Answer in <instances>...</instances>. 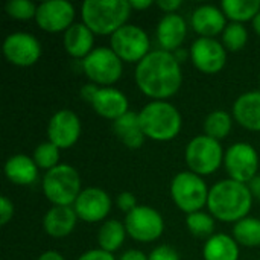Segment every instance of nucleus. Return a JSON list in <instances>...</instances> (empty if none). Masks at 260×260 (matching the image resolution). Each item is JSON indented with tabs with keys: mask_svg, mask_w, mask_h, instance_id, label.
Wrapping results in <instances>:
<instances>
[{
	"mask_svg": "<svg viewBox=\"0 0 260 260\" xmlns=\"http://www.w3.org/2000/svg\"><path fill=\"white\" fill-rule=\"evenodd\" d=\"M131 14L128 0H87L81 6L82 23L98 35H113Z\"/></svg>",
	"mask_w": 260,
	"mask_h": 260,
	"instance_id": "7ed1b4c3",
	"label": "nucleus"
},
{
	"mask_svg": "<svg viewBox=\"0 0 260 260\" xmlns=\"http://www.w3.org/2000/svg\"><path fill=\"white\" fill-rule=\"evenodd\" d=\"M43 192L53 206H72L81 190L78 171L70 165H58L46 172L43 178Z\"/></svg>",
	"mask_w": 260,
	"mask_h": 260,
	"instance_id": "39448f33",
	"label": "nucleus"
},
{
	"mask_svg": "<svg viewBox=\"0 0 260 260\" xmlns=\"http://www.w3.org/2000/svg\"><path fill=\"white\" fill-rule=\"evenodd\" d=\"M37 168L38 166L34 161V158L24 154H17L8 158L5 165V175L11 183L17 186H27L37 180L38 177Z\"/></svg>",
	"mask_w": 260,
	"mask_h": 260,
	"instance_id": "b1692460",
	"label": "nucleus"
},
{
	"mask_svg": "<svg viewBox=\"0 0 260 260\" xmlns=\"http://www.w3.org/2000/svg\"><path fill=\"white\" fill-rule=\"evenodd\" d=\"M233 239L244 247H260V221L244 218L233 227Z\"/></svg>",
	"mask_w": 260,
	"mask_h": 260,
	"instance_id": "cd10ccee",
	"label": "nucleus"
},
{
	"mask_svg": "<svg viewBox=\"0 0 260 260\" xmlns=\"http://www.w3.org/2000/svg\"><path fill=\"white\" fill-rule=\"evenodd\" d=\"M91 107L99 116L105 119L117 120L119 117L128 113V99L122 91L116 88L102 87L98 88L91 101Z\"/></svg>",
	"mask_w": 260,
	"mask_h": 260,
	"instance_id": "f3484780",
	"label": "nucleus"
},
{
	"mask_svg": "<svg viewBox=\"0 0 260 260\" xmlns=\"http://www.w3.org/2000/svg\"><path fill=\"white\" fill-rule=\"evenodd\" d=\"M125 235H126L125 224H122L116 219H108L99 229L98 244H99L101 250L113 253L122 247V244L125 241Z\"/></svg>",
	"mask_w": 260,
	"mask_h": 260,
	"instance_id": "a878e982",
	"label": "nucleus"
},
{
	"mask_svg": "<svg viewBox=\"0 0 260 260\" xmlns=\"http://www.w3.org/2000/svg\"><path fill=\"white\" fill-rule=\"evenodd\" d=\"M75 6L67 0H49L38 5L37 24L46 32L67 30L73 24Z\"/></svg>",
	"mask_w": 260,
	"mask_h": 260,
	"instance_id": "4468645a",
	"label": "nucleus"
},
{
	"mask_svg": "<svg viewBox=\"0 0 260 260\" xmlns=\"http://www.w3.org/2000/svg\"><path fill=\"white\" fill-rule=\"evenodd\" d=\"M96 91H98V87H96L94 84H87V85H84V87L81 88V98H82L84 101H87V102L91 104V101H93Z\"/></svg>",
	"mask_w": 260,
	"mask_h": 260,
	"instance_id": "58836bf2",
	"label": "nucleus"
},
{
	"mask_svg": "<svg viewBox=\"0 0 260 260\" xmlns=\"http://www.w3.org/2000/svg\"><path fill=\"white\" fill-rule=\"evenodd\" d=\"M253 29H254V32L260 37V12L253 18Z\"/></svg>",
	"mask_w": 260,
	"mask_h": 260,
	"instance_id": "c03bdc74",
	"label": "nucleus"
},
{
	"mask_svg": "<svg viewBox=\"0 0 260 260\" xmlns=\"http://www.w3.org/2000/svg\"><path fill=\"white\" fill-rule=\"evenodd\" d=\"M81 134V122L79 117L72 110H59L56 111L47 125V137L59 149L72 148Z\"/></svg>",
	"mask_w": 260,
	"mask_h": 260,
	"instance_id": "2eb2a0df",
	"label": "nucleus"
},
{
	"mask_svg": "<svg viewBox=\"0 0 260 260\" xmlns=\"http://www.w3.org/2000/svg\"><path fill=\"white\" fill-rule=\"evenodd\" d=\"M117 206L120 210L129 213L131 210H134L137 207V201H136V197L131 193V192H122L119 193L117 197Z\"/></svg>",
	"mask_w": 260,
	"mask_h": 260,
	"instance_id": "f704fd0d",
	"label": "nucleus"
},
{
	"mask_svg": "<svg viewBox=\"0 0 260 260\" xmlns=\"http://www.w3.org/2000/svg\"><path fill=\"white\" fill-rule=\"evenodd\" d=\"M136 82L146 96L165 101L181 87L183 73L180 61L172 52H149L136 67Z\"/></svg>",
	"mask_w": 260,
	"mask_h": 260,
	"instance_id": "f257e3e1",
	"label": "nucleus"
},
{
	"mask_svg": "<svg viewBox=\"0 0 260 260\" xmlns=\"http://www.w3.org/2000/svg\"><path fill=\"white\" fill-rule=\"evenodd\" d=\"M37 260H64V257L58 253V251H52V250H49V251H44L40 257Z\"/></svg>",
	"mask_w": 260,
	"mask_h": 260,
	"instance_id": "79ce46f5",
	"label": "nucleus"
},
{
	"mask_svg": "<svg viewBox=\"0 0 260 260\" xmlns=\"http://www.w3.org/2000/svg\"><path fill=\"white\" fill-rule=\"evenodd\" d=\"M189 232L197 238H212L215 232V219L212 215H207L204 212H195L187 215L186 219Z\"/></svg>",
	"mask_w": 260,
	"mask_h": 260,
	"instance_id": "c756f323",
	"label": "nucleus"
},
{
	"mask_svg": "<svg viewBox=\"0 0 260 260\" xmlns=\"http://www.w3.org/2000/svg\"><path fill=\"white\" fill-rule=\"evenodd\" d=\"M120 260H148V257L145 256V253L139 250H128L122 254Z\"/></svg>",
	"mask_w": 260,
	"mask_h": 260,
	"instance_id": "ea45409f",
	"label": "nucleus"
},
{
	"mask_svg": "<svg viewBox=\"0 0 260 260\" xmlns=\"http://www.w3.org/2000/svg\"><path fill=\"white\" fill-rule=\"evenodd\" d=\"M139 119L146 137L157 142L175 139L181 129L180 111L166 101H152L139 113Z\"/></svg>",
	"mask_w": 260,
	"mask_h": 260,
	"instance_id": "20e7f679",
	"label": "nucleus"
},
{
	"mask_svg": "<svg viewBox=\"0 0 260 260\" xmlns=\"http://www.w3.org/2000/svg\"><path fill=\"white\" fill-rule=\"evenodd\" d=\"M224 163L230 178L245 184L256 177L259 168V155L250 143L239 142L227 149Z\"/></svg>",
	"mask_w": 260,
	"mask_h": 260,
	"instance_id": "9b49d317",
	"label": "nucleus"
},
{
	"mask_svg": "<svg viewBox=\"0 0 260 260\" xmlns=\"http://www.w3.org/2000/svg\"><path fill=\"white\" fill-rule=\"evenodd\" d=\"M94 34L84 23H73L64 34V47L73 58H85L93 52Z\"/></svg>",
	"mask_w": 260,
	"mask_h": 260,
	"instance_id": "5701e85b",
	"label": "nucleus"
},
{
	"mask_svg": "<svg viewBox=\"0 0 260 260\" xmlns=\"http://www.w3.org/2000/svg\"><path fill=\"white\" fill-rule=\"evenodd\" d=\"M111 50L126 62H140L149 53V38L136 24H125L110 37Z\"/></svg>",
	"mask_w": 260,
	"mask_h": 260,
	"instance_id": "1a4fd4ad",
	"label": "nucleus"
},
{
	"mask_svg": "<svg viewBox=\"0 0 260 260\" xmlns=\"http://www.w3.org/2000/svg\"><path fill=\"white\" fill-rule=\"evenodd\" d=\"M253 204V193L244 183L232 178L216 183L209 190L207 207L213 218L222 222H239L247 218Z\"/></svg>",
	"mask_w": 260,
	"mask_h": 260,
	"instance_id": "f03ea898",
	"label": "nucleus"
},
{
	"mask_svg": "<svg viewBox=\"0 0 260 260\" xmlns=\"http://www.w3.org/2000/svg\"><path fill=\"white\" fill-rule=\"evenodd\" d=\"M233 116L244 128L260 131V91L241 94L233 105Z\"/></svg>",
	"mask_w": 260,
	"mask_h": 260,
	"instance_id": "412c9836",
	"label": "nucleus"
},
{
	"mask_svg": "<svg viewBox=\"0 0 260 260\" xmlns=\"http://www.w3.org/2000/svg\"><path fill=\"white\" fill-rule=\"evenodd\" d=\"M125 229L134 241L152 242L163 235L165 222L155 209L149 206H137L134 210L126 213Z\"/></svg>",
	"mask_w": 260,
	"mask_h": 260,
	"instance_id": "9d476101",
	"label": "nucleus"
},
{
	"mask_svg": "<svg viewBox=\"0 0 260 260\" xmlns=\"http://www.w3.org/2000/svg\"><path fill=\"white\" fill-rule=\"evenodd\" d=\"M129 5H131V9H137V11H143L149 6L154 5L152 0H129Z\"/></svg>",
	"mask_w": 260,
	"mask_h": 260,
	"instance_id": "a19ab883",
	"label": "nucleus"
},
{
	"mask_svg": "<svg viewBox=\"0 0 260 260\" xmlns=\"http://www.w3.org/2000/svg\"><path fill=\"white\" fill-rule=\"evenodd\" d=\"M79 219L85 222H99L105 219L111 210L110 195L99 187L84 189L73 204Z\"/></svg>",
	"mask_w": 260,
	"mask_h": 260,
	"instance_id": "dca6fc26",
	"label": "nucleus"
},
{
	"mask_svg": "<svg viewBox=\"0 0 260 260\" xmlns=\"http://www.w3.org/2000/svg\"><path fill=\"white\" fill-rule=\"evenodd\" d=\"M222 148L218 140L204 136L192 139L186 146V163L197 175H210L222 163Z\"/></svg>",
	"mask_w": 260,
	"mask_h": 260,
	"instance_id": "0eeeda50",
	"label": "nucleus"
},
{
	"mask_svg": "<svg viewBox=\"0 0 260 260\" xmlns=\"http://www.w3.org/2000/svg\"><path fill=\"white\" fill-rule=\"evenodd\" d=\"M190 58L193 66L207 75L218 73L222 70L227 61V53L224 44L216 41L215 38L200 37L193 41L190 47Z\"/></svg>",
	"mask_w": 260,
	"mask_h": 260,
	"instance_id": "ddd939ff",
	"label": "nucleus"
},
{
	"mask_svg": "<svg viewBox=\"0 0 260 260\" xmlns=\"http://www.w3.org/2000/svg\"><path fill=\"white\" fill-rule=\"evenodd\" d=\"M38 6L30 0H9L6 3V12L17 20H29L37 15Z\"/></svg>",
	"mask_w": 260,
	"mask_h": 260,
	"instance_id": "473e14b6",
	"label": "nucleus"
},
{
	"mask_svg": "<svg viewBox=\"0 0 260 260\" xmlns=\"http://www.w3.org/2000/svg\"><path fill=\"white\" fill-rule=\"evenodd\" d=\"M203 256L204 260H238L239 247L232 236L219 233L207 239Z\"/></svg>",
	"mask_w": 260,
	"mask_h": 260,
	"instance_id": "393cba45",
	"label": "nucleus"
},
{
	"mask_svg": "<svg viewBox=\"0 0 260 260\" xmlns=\"http://www.w3.org/2000/svg\"><path fill=\"white\" fill-rule=\"evenodd\" d=\"M250 190L253 193V197H257L260 198V177H254L251 181H250Z\"/></svg>",
	"mask_w": 260,
	"mask_h": 260,
	"instance_id": "37998d69",
	"label": "nucleus"
},
{
	"mask_svg": "<svg viewBox=\"0 0 260 260\" xmlns=\"http://www.w3.org/2000/svg\"><path fill=\"white\" fill-rule=\"evenodd\" d=\"M78 260H116L114 256L108 251H104V250H90L87 253H84L82 256H79Z\"/></svg>",
	"mask_w": 260,
	"mask_h": 260,
	"instance_id": "e433bc0d",
	"label": "nucleus"
},
{
	"mask_svg": "<svg viewBox=\"0 0 260 260\" xmlns=\"http://www.w3.org/2000/svg\"><path fill=\"white\" fill-rule=\"evenodd\" d=\"M14 215V204L6 198L2 197L0 198V225H6Z\"/></svg>",
	"mask_w": 260,
	"mask_h": 260,
	"instance_id": "c9c22d12",
	"label": "nucleus"
},
{
	"mask_svg": "<svg viewBox=\"0 0 260 260\" xmlns=\"http://www.w3.org/2000/svg\"><path fill=\"white\" fill-rule=\"evenodd\" d=\"M5 58L18 67L34 66L41 55V46L38 40L27 32H14L3 41Z\"/></svg>",
	"mask_w": 260,
	"mask_h": 260,
	"instance_id": "f8f14e48",
	"label": "nucleus"
},
{
	"mask_svg": "<svg viewBox=\"0 0 260 260\" xmlns=\"http://www.w3.org/2000/svg\"><path fill=\"white\" fill-rule=\"evenodd\" d=\"M32 158H34V161L37 163L38 168L50 171V169L58 166L59 148L55 146L52 142H44V143L37 146V149L34 151V157Z\"/></svg>",
	"mask_w": 260,
	"mask_h": 260,
	"instance_id": "2f4dec72",
	"label": "nucleus"
},
{
	"mask_svg": "<svg viewBox=\"0 0 260 260\" xmlns=\"http://www.w3.org/2000/svg\"><path fill=\"white\" fill-rule=\"evenodd\" d=\"M248 41V32L242 23H230L222 32V43L224 47L230 52L241 50Z\"/></svg>",
	"mask_w": 260,
	"mask_h": 260,
	"instance_id": "7c9ffc66",
	"label": "nucleus"
},
{
	"mask_svg": "<svg viewBox=\"0 0 260 260\" xmlns=\"http://www.w3.org/2000/svg\"><path fill=\"white\" fill-rule=\"evenodd\" d=\"M113 129L117 139L129 149H139L145 142V133L137 113L128 111L113 122Z\"/></svg>",
	"mask_w": 260,
	"mask_h": 260,
	"instance_id": "4be33fe9",
	"label": "nucleus"
},
{
	"mask_svg": "<svg viewBox=\"0 0 260 260\" xmlns=\"http://www.w3.org/2000/svg\"><path fill=\"white\" fill-rule=\"evenodd\" d=\"M186 34V21L178 14H166L157 26V40L161 46V50L166 52L177 50L183 44Z\"/></svg>",
	"mask_w": 260,
	"mask_h": 260,
	"instance_id": "a211bd4d",
	"label": "nucleus"
},
{
	"mask_svg": "<svg viewBox=\"0 0 260 260\" xmlns=\"http://www.w3.org/2000/svg\"><path fill=\"white\" fill-rule=\"evenodd\" d=\"M221 8L225 17L233 20V23L253 21L260 12V0H224Z\"/></svg>",
	"mask_w": 260,
	"mask_h": 260,
	"instance_id": "bb28decb",
	"label": "nucleus"
},
{
	"mask_svg": "<svg viewBox=\"0 0 260 260\" xmlns=\"http://www.w3.org/2000/svg\"><path fill=\"white\" fill-rule=\"evenodd\" d=\"M259 260H260V259H259Z\"/></svg>",
	"mask_w": 260,
	"mask_h": 260,
	"instance_id": "a18cd8bd",
	"label": "nucleus"
},
{
	"mask_svg": "<svg viewBox=\"0 0 260 260\" xmlns=\"http://www.w3.org/2000/svg\"><path fill=\"white\" fill-rule=\"evenodd\" d=\"M82 69L87 78L99 85H111L122 76V59L110 47L93 49L82 59Z\"/></svg>",
	"mask_w": 260,
	"mask_h": 260,
	"instance_id": "6e6552de",
	"label": "nucleus"
},
{
	"mask_svg": "<svg viewBox=\"0 0 260 260\" xmlns=\"http://www.w3.org/2000/svg\"><path fill=\"white\" fill-rule=\"evenodd\" d=\"M232 131V116L224 110L212 111L204 120V133L215 140L225 139Z\"/></svg>",
	"mask_w": 260,
	"mask_h": 260,
	"instance_id": "c85d7f7f",
	"label": "nucleus"
},
{
	"mask_svg": "<svg viewBox=\"0 0 260 260\" xmlns=\"http://www.w3.org/2000/svg\"><path fill=\"white\" fill-rule=\"evenodd\" d=\"M148 260H180V256L174 248L168 245H160L152 250V253L148 256Z\"/></svg>",
	"mask_w": 260,
	"mask_h": 260,
	"instance_id": "72a5a7b5",
	"label": "nucleus"
},
{
	"mask_svg": "<svg viewBox=\"0 0 260 260\" xmlns=\"http://www.w3.org/2000/svg\"><path fill=\"white\" fill-rule=\"evenodd\" d=\"M181 5H183L181 0H160V2H157V6L168 14H174Z\"/></svg>",
	"mask_w": 260,
	"mask_h": 260,
	"instance_id": "4c0bfd02",
	"label": "nucleus"
},
{
	"mask_svg": "<svg viewBox=\"0 0 260 260\" xmlns=\"http://www.w3.org/2000/svg\"><path fill=\"white\" fill-rule=\"evenodd\" d=\"M78 221V215L70 206H53L43 218L44 232L52 238L69 236Z\"/></svg>",
	"mask_w": 260,
	"mask_h": 260,
	"instance_id": "6ab92c4d",
	"label": "nucleus"
},
{
	"mask_svg": "<svg viewBox=\"0 0 260 260\" xmlns=\"http://www.w3.org/2000/svg\"><path fill=\"white\" fill-rule=\"evenodd\" d=\"M171 195L177 207L187 215L201 212L207 204L209 190L203 178L193 172H180L171 183Z\"/></svg>",
	"mask_w": 260,
	"mask_h": 260,
	"instance_id": "423d86ee",
	"label": "nucleus"
},
{
	"mask_svg": "<svg viewBox=\"0 0 260 260\" xmlns=\"http://www.w3.org/2000/svg\"><path fill=\"white\" fill-rule=\"evenodd\" d=\"M192 27L201 37L213 38L219 32H224V29L227 27L225 14L219 11L216 6L203 5L197 8L192 15Z\"/></svg>",
	"mask_w": 260,
	"mask_h": 260,
	"instance_id": "aec40b11",
	"label": "nucleus"
}]
</instances>
